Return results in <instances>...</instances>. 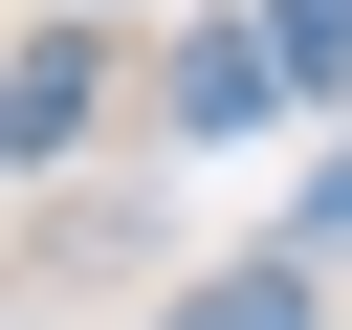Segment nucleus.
<instances>
[{"label": "nucleus", "mask_w": 352, "mask_h": 330, "mask_svg": "<svg viewBox=\"0 0 352 330\" xmlns=\"http://www.w3.org/2000/svg\"><path fill=\"white\" fill-rule=\"evenodd\" d=\"M264 88H286L264 22H198V44H176V132H264Z\"/></svg>", "instance_id": "nucleus-2"}, {"label": "nucleus", "mask_w": 352, "mask_h": 330, "mask_svg": "<svg viewBox=\"0 0 352 330\" xmlns=\"http://www.w3.org/2000/svg\"><path fill=\"white\" fill-rule=\"evenodd\" d=\"M264 44H286V88H352V0H264Z\"/></svg>", "instance_id": "nucleus-4"}, {"label": "nucleus", "mask_w": 352, "mask_h": 330, "mask_svg": "<svg viewBox=\"0 0 352 330\" xmlns=\"http://www.w3.org/2000/svg\"><path fill=\"white\" fill-rule=\"evenodd\" d=\"M176 330H330V308H308V242H286V264H220V286H176Z\"/></svg>", "instance_id": "nucleus-3"}, {"label": "nucleus", "mask_w": 352, "mask_h": 330, "mask_svg": "<svg viewBox=\"0 0 352 330\" xmlns=\"http://www.w3.org/2000/svg\"><path fill=\"white\" fill-rule=\"evenodd\" d=\"M88 132V22H22V66H0V154H66Z\"/></svg>", "instance_id": "nucleus-1"}]
</instances>
